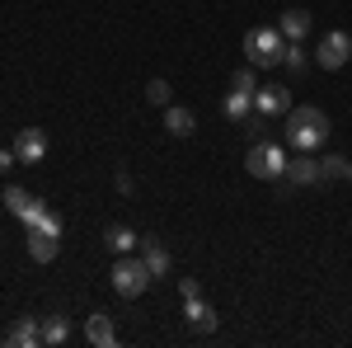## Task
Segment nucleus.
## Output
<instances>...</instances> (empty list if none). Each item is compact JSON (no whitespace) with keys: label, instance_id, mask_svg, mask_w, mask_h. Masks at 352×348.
<instances>
[{"label":"nucleus","instance_id":"nucleus-1","mask_svg":"<svg viewBox=\"0 0 352 348\" xmlns=\"http://www.w3.org/2000/svg\"><path fill=\"white\" fill-rule=\"evenodd\" d=\"M329 141V113L324 108H292L287 113V146H296V151H315V146H324Z\"/></svg>","mask_w":352,"mask_h":348},{"label":"nucleus","instance_id":"nucleus-2","mask_svg":"<svg viewBox=\"0 0 352 348\" xmlns=\"http://www.w3.org/2000/svg\"><path fill=\"white\" fill-rule=\"evenodd\" d=\"M287 52V38H282V28H249L244 33V57H249V66L254 71H263V66H277Z\"/></svg>","mask_w":352,"mask_h":348},{"label":"nucleus","instance_id":"nucleus-3","mask_svg":"<svg viewBox=\"0 0 352 348\" xmlns=\"http://www.w3.org/2000/svg\"><path fill=\"white\" fill-rule=\"evenodd\" d=\"M244 170L254 179H287V151L277 141H254L244 151Z\"/></svg>","mask_w":352,"mask_h":348},{"label":"nucleus","instance_id":"nucleus-4","mask_svg":"<svg viewBox=\"0 0 352 348\" xmlns=\"http://www.w3.org/2000/svg\"><path fill=\"white\" fill-rule=\"evenodd\" d=\"M113 292L118 296H141L146 287H151V268H146V259H132V254H118V264H113Z\"/></svg>","mask_w":352,"mask_h":348},{"label":"nucleus","instance_id":"nucleus-5","mask_svg":"<svg viewBox=\"0 0 352 348\" xmlns=\"http://www.w3.org/2000/svg\"><path fill=\"white\" fill-rule=\"evenodd\" d=\"M348 57H352V33L333 28V33H324V38H320V48H315V66H324V71H338Z\"/></svg>","mask_w":352,"mask_h":348},{"label":"nucleus","instance_id":"nucleus-6","mask_svg":"<svg viewBox=\"0 0 352 348\" xmlns=\"http://www.w3.org/2000/svg\"><path fill=\"white\" fill-rule=\"evenodd\" d=\"M43 156H47V136H43V127H24V132L14 136V161L19 165H43Z\"/></svg>","mask_w":352,"mask_h":348},{"label":"nucleus","instance_id":"nucleus-7","mask_svg":"<svg viewBox=\"0 0 352 348\" xmlns=\"http://www.w3.org/2000/svg\"><path fill=\"white\" fill-rule=\"evenodd\" d=\"M254 113H258V118L292 113V94H287L282 85H258V90H254Z\"/></svg>","mask_w":352,"mask_h":348},{"label":"nucleus","instance_id":"nucleus-8","mask_svg":"<svg viewBox=\"0 0 352 348\" xmlns=\"http://www.w3.org/2000/svg\"><path fill=\"white\" fill-rule=\"evenodd\" d=\"M85 339H89L94 348H113V344H118V329H113L109 311H94V316L85 320Z\"/></svg>","mask_w":352,"mask_h":348},{"label":"nucleus","instance_id":"nucleus-9","mask_svg":"<svg viewBox=\"0 0 352 348\" xmlns=\"http://www.w3.org/2000/svg\"><path fill=\"white\" fill-rule=\"evenodd\" d=\"M287 179H292V184H320L324 170H320V161H315V151H300L296 161H287Z\"/></svg>","mask_w":352,"mask_h":348},{"label":"nucleus","instance_id":"nucleus-10","mask_svg":"<svg viewBox=\"0 0 352 348\" xmlns=\"http://www.w3.org/2000/svg\"><path fill=\"white\" fill-rule=\"evenodd\" d=\"M141 259L151 268V278H164V273H169V249H164V240H155V236L141 240Z\"/></svg>","mask_w":352,"mask_h":348},{"label":"nucleus","instance_id":"nucleus-11","mask_svg":"<svg viewBox=\"0 0 352 348\" xmlns=\"http://www.w3.org/2000/svg\"><path fill=\"white\" fill-rule=\"evenodd\" d=\"M184 316H188V325L192 329H202V334H212V329H217V311H212V306H207V301H202V296H192V301H184Z\"/></svg>","mask_w":352,"mask_h":348},{"label":"nucleus","instance_id":"nucleus-12","mask_svg":"<svg viewBox=\"0 0 352 348\" xmlns=\"http://www.w3.org/2000/svg\"><path fill=\"white\" fill-rule=\"evenodd\" d=\"M164 132H169V136H192V132H197V118H192V108L169 104V108H164Z\"/></svg>","mask_w":352,"mask_h":348},{"label":"nucleus","instance_id":"nucleus-13","mask_svg":"<svg viewBox=\"0 0 352 348\" xmlns=\"http://www.w3.org/2000/svg\"><path fill=\"white\" fill-rule=\"evenodd\" d=\"M10 344H14V348H38V344H43V325L33 320V316H19L14 329H10Z\"/></svg>","mask_w":352,"mask_h":348},{"label":"nucleus","instance_id":"nucleus-14","mask_svg":"<svg viewBox=\"0 0 352 348\" xmlns=\"http://www.w3.org/2000/svg\"><path fill=\"white\" fill-rule=\"evenodd\" d=\"M277 28H282L287 43H300V38L310 33V14H305V10H287V14H277Z\"/></svg>","mask_w":352,"mask_h":348},{"label":"nucleus","instance_id":"nucleus-15","mask_svg":"<svg viewBox=\"0 0 352 348\" xmlns=\"http://www.w3.org/2000/svg\"><path fill=\"white\" fill-rule=\"evenodd\" d=\"M61 240L56 236H43V231H28V254H33V264H52Z\"/></svg>","mask_w":352,"mask_h":348},{"label":"nucleus","instance_id":"nucleus-16","mask_svg":"<svg viewBox=\"0 0 352 348\" xmlns=\"http://www.w3.org/2000/svg\"><path fill=\"white\" fill-rule=\"evenodd\" d=\"M221 113H226L230 123H244V118L254 113V94H240V90H230V94L221 99Z\"/></svg>","mask_w":352,"mask_h":348},{"label":"nucleus","instance_id":"nucleus-17","mask_svg":"<svg viewBox=\"0 0 352 348\" xmlns=\"http://www.w3.org/2000/svg\"><path fill=\"white\" fill-rule=\"evenodd\" d=\"M104 240H109L113 254H132L136 245H141V236H136L132 226H109V236H104Z\"/></svg>","mask_w":352,"mask_h":348},{"label":"nucleus","instance_id":"nucleus-18","mask_svg":"<svg viewBox=\"0 0 352 348\" xmlns=\"http://www.w3.org/2000/svg\"><path fill=\"white\" fill-rule=\"evenodd\" d=\"M66 339H71V320H66V316H47V320H43V344L61 348Z\"/></svg>","mask_w":352,"mask_h":348},{"label":"nucleus","instance_id":"nucleus-19","mask_svg":"<svg viewBox=\"0 0 352 348\" xmlns=\"http://www.w3.org/2000/svg\"><path fill=\"white\" fill-rule=\"evenodd\" d=\"M0 203H5V207H10L14 216H24L28 207H33V193H28V188H19V184H10V188H5V198H0Z\"/></svg>","mask_w":352,"mask_h":348},{"label":"nucleus","instance_id":"nucleus-20","mask_svg":"<svg viewBox=\"0 0 352 348\" xmlns=\"http://www.w3.org/2000/svg\"><path fill=\"white\" fill-rule=\"evenodd\" d=\"M282 66H287L292 76H300V71L310 66V57H305V48H300V43H287V52H282Z\"/></svg>","mask_w":352,"mask_h":348},{"label":"nucleus","instance_id":"nucleus-21","mask_svg":"<svg viewBox=\"0 0 352 348\" xmlns=\"http://www.w3.org/2000/svg\"><path fill=\"white\" fill-rule=\"evenodd\" d=\"M230 90H240V94H254V90H258V76H254V66H240V71L230 76Z\"/></svg>","mask_w":352,"mask_h":348},{"label":"nucleus","instance_id":"nucleus-22","mask_svg":"<svg viewBox=\"0 0 352 348\" xmlns=\"http://www.w3.org/2000/svg\"><path fill=\"white\" fill-rule=\"evenodd\" d=\"M320 170H324V179H348L352 161H343V156H324V161H320Z\"/></svg>","mask_w":352,"mask_h":348},{"label":"nucleus","instance_id":"nucleus-23","mask_svg":"<svg viewBox=\"0 0 352 348\" xmlns=\"http://www.w3.org/2000/svg\"><path fill=\"white\" fill-rule=\"evenodd\" d=\"M146 99H151V104H160V108H169V99H174L169 81H151V85H146Z\"/></svg>","mask_w":352,"mask_h":348},{"label":"nucleus","instance_id":"nucleus-24","mask_svg":"<svg viewBox=\"0 0 352 348\" xmlns=\"http://www.w3.org/2000/svg\"><path fill=\"white\" fill-rule=\"evenodd\" d=\"M33 231H43V236H56V240H61V216L47 207V212L38 216V226H33Z\"/></svg>","mask_w":352,"mask_h":348},{"label":"nucleus","instance_id":"nucleus-25","mask_svg":"<svg viewBox=\"0 0 352 348\" xmlns=\"http://www.w3.org/2000/svg\"><path fill=\"white\" fill-rule=\"evenodd\" d=\"M47 212V203H43V198H33V207H28L24 216H19V221H24V231H33V226H38V216Z\"/></svg>","mask_w":352,"mask_h":348},{"label":"nucleus","instance_id":"nucleus-26","mask_svg":"<svg viewBox=\"0 0 352 348\" xmlns=\"http://www.w3.org/2000/svg\"><path fill=\"white\" fill-rule=\"evenodd\" d=\"M179 292H184V301H192V296H197V278H184V283H179Z\"/></svg>","mask_w":352,"mask_h":348},{"label":"nucleus","instance_id":"nucleus-27","mask_svg":"<svg viewBox=\"0 0 352 348\" xmlns=\"http://www.w3.org/2000/svg\"><path fill=\"white\" fill-rule=\"evenodd\" d=\"M14 165H19V161H14V151H0V174H10Z\"/></svg>","mask_w":352,"mask_h":348},{"label":"nucleus","instance_id":"nucleus-28","mask_svg":"<svg viewBox=\"0 0 352 348\" xmlns=\"http://www.w3.org/2000/svg\"><path fill=\"white\" fill-rule=\"evenodd\" d=\"M348 179H352V170H348Z\"/></svg>","mask_w":352,"mask_h":348}]
</instances>
